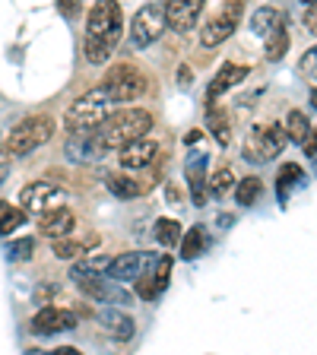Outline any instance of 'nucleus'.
I'll use <instances>...</instances> for the list:
<instances>
[{
  "label": "nucleus",
  "mask_w": 317,
  "mask_h": 355,
  "mask_svg": "<svg viewBox=\"0 0 317 355\" xmlns=\"http://www.w3.org/2000/svg\"><path fill=\"white\" fill-rule=\"evenodd\" d=\"M149 130H153V114L146 108H121L102 127L92 130V140H96V149L102 155L108 149H124L127 143L146 140Z\"/></svg>",
  "instance_id": "obj_1"
},
{
  "label": "nucleus",
  "mask_w": 317,
  "mask_h": 355,
  "mask_svg": "<svg viewBox=\"0 0 317 355\" xmlns=\"http://www.w3.org/2000/svg\"><path fill=\"white\" fill-rule=\"evenodd\" d=\"M114 105L118 102L111 98V92L105 86L89 89V92H83V96L67 108V114H64L67 130L70 133H92L96 127H102L105 121L114 114Z\"/></svg>",
  "instance_id": "obj_2"
},
{
  "label": "nucleus",
  "mask_w": 317,
  "mask_h": 355,
  "mask_svg": "<svg viewBox=\"0 0 317 355\" xmlns=\"http://www.w3.org/2000/svg\"><path fill=\"white\" fill-rule=\"evenodd\" d=\"M54 130H58V124H54L51 114H32V118L19 121V124L10 130L7 143H3V153L13 155V159L16 155H29L51 140Z\"/></svg>",
  "instance_id": "obj_3"
},
{
  "label": "nucleus",
  "mask_w": 317,
  "mask_h": 355,
  "mask_svg": "<svg viewBox=\"0 0 317 355\" xmlns=\"http://www.w3.org/2000/svg\"><path fill=\"white\" fill-rule=\"evenodd\" d=\"M286 146V130L280 124H257L244 137V159L248 162H270Z\"/></svg>",
  "instance_id": "obj_4"
},
{
  "label": "nucleus",
  "mask_w": 317,
  "mask_h": 355,
  "mask_svg": "<svg viewBox=\"0 0 317 355\" xmlns=\"http://www.w3.org/2000/svg\"><path fill=\"white\" fill-rule=\"evenodd\" d=\"M121 29H124V13H121L118 3H111V0H102V3H96V7L89 10L86 38H92V42L118 44Z\"/></svg>",
  "instance_id": "obj_5"
},
{
  "label": "nucleus",
  "mask_w": 317,
  "mask_h": 355,
  "mask_svg": "<svg viewBox=\"0 0 317 355\" xmlns=\"http://www.w3.org/2000/svg\"><path fill=\"white\" fill-rule=\"evenodd\" d=\"M102 86L111 92V98L114 102H133V98H140L143 92H146V76L137 70V67L130 64H118V67H111L108 73H105Z\"/></svg>",
  "instance_id": "obj_6"
},
{
  "label": "nucleus",
  "mask_w": 317,
  "mask_h": 355,
  "mask_svg": "<svg viewBox=\"0 0 317 355\" xmlns=\"http://www.w3.org/2000/svg\"><path fill=\"white\" fill-rule=\"evenodd\" d=\"M162 32H165L162 3H146V7L137 10V16H133V22H130V42L137 44V48H146V44L159 42Z\"/></svg>",
  "instance_id": "obj_7"
},
{
  "label": "nucleus",
  "mask_w": 317,
  "mask_h": 355,
  "mask_svg": "<svg viewBox=\"0 0 317 355\" xmlns=\"http://www.w3.org/2000/svg\"><path fill=\"white\" fill-rule=\"evenodd\" d=\"M241 13H244V3H238V0H225L222 13H216L213 19L200 29V44H203V48H216V44H222L232 32H235L238 22H241Z\"/></svg>",
  "instance_id": "obj_8"
},
{
  "label": "nucleus",
  "mask_w": 317,
  "mask_h": 355,
  "mask_svg": "<svg viewBox=\"0 0 317 355\" xmlns=\"http://www.w3.org/2000/svg\"><path fill=\"white\" fill-rule=\"evenodd\" d=\"M203 7H207V0H169V3H162L165 26H171L175 32L194 29L200 13H203Z\"/></svg>",
  "instance_id": "obj_9"
},
{
  "label": "nucleus",
  "mask_w": 317,
  "mask_h": 355,
  "mask_svg": "<svg viewBox=\"0 0 317 355\" xmlns=\"http://www.w3.org/2000/svg\"><path fill=\"white\" fill-rule=\"evenodd\" d=\"M64 200V191L58 184H48V181H35V184H26L19 193L22 207L35 209V213H51L58 209V203Z\"/></svg>",
  "instance_id": "obj_10"
},
{
  "label": "nucleus",
  "mask_w": 317,
  "mask_h": 355,
  "mask_svg": "<svg viewBox=\"0 0 317 355\" xmlns=\"http://www.w3.org/2000/svg\"><path fill=\"white\" fill-rule=\"evenodd\" d=\"M155 263V257L149 251H130V254H121V257L111 260L108 266V276L114 282H127V279H140L146 273V266Z\"/></svg>",
  "instance_id": "obj_11"
},
{
  "label": "nucleus",
  "mask_w": 317,
  "mask_h": 355,
  "mask_svg": "<svg viewBox=\"0 0 317 355\" xmlns=\"http://www.w3.org/2000/svg\"><path fill=\"white\" fill-rule=\"evenodd\" d=\"M159 155V143L153 140H137V143H127L124 149H118V162L130 171H140V168H149Z\"/></svg>",
  "instance_id": "obj_12"
},
{
  "label": "nucleus",
  "mask_w": 317,
  "mask_h": 355,
  "mask_svg": "<svg viewBox=\"0 0 317 355\" xmlns=\"http://www.w3.org/2000/svg\"><path fill=\"white\" fill-rule=\"evenodd\" d=\"M74 225H76V219H74V213H70L67 207H58V209H51V213L38 216V232H42L44 238H54V241L70 238Z\"/></svg>",
  "instance_id": "obj_13"
},
{
  "label": "nucleus",
  "mask_w": 317,
  "mask_h": 355,
  "mask_svg": "<svg viewBox=\"0 0 317 355\" xmlns=\"http://www.w3.org/2000/svg\"><path fill=\"white\" fill-rule=\"evenodd\" d=\"M74 324H76V314H70L67 308H42L35 318H32V330H35L38 336H51V333H60Z\"/></svg>",
  "instance_id": "obj_14"
},
{
  "label": "nucleus",
  "mask_w": 317,
  "mask_h": 355,
  "mask_svg": "<svg viewBox=\"0 0 317 355\" xmlns=\"http://www.w3.org/2000/svg\"><path fill=\"white\" fill-rule=\"evenodd\" d=\"M80 288H83V295H89V298H98V302H108V304H130V295H127L124 288L118 286V282H105V279H86V282H80Z\"/></svg>",
  "instance_id": "obj_15"
},
{
  "label": "nucleus",
  "mask_w": 317,
  "mask_h": 355,
  "mask_svg": "<svg viewBox=\"0 0 317 355\" xmlns=\"http://www.w3.org/2000/svg\"><path fill=\"white\" fill-rule=\"evenodd\" d=\"M248 73H251V67H248V64H222V70L216 73V80L209 83V89H207L209 102H213V98H219L222 92H229L232 86H238V83H241Z\"/></svg>",
  "instance_id": "obj_16"
},
{
  "label": "nucleus",
  "mask_w": 317,
  "mask_h": 355,
  "mask_svg": "<svg viewBox=\"0 0 317 355\" xmlns=\"http://www.w3.org/2000/svg\"><path fill=\"white\" fill-rule=\"evenodd\" d=\"M102 244V235H86V238H80V241H74V238H60V241H54V257H60V260H83L92 248H98Z\"/></svg>",
  "instance_id": "obj_17"
},
{
  "label": "nucleus",
  "mask_w": 317,
  "mask_h": 355,
  "mask_svg": "<svg viewBox=\"0 0 317 355\" xmlns=\"http://www.w3.org/2000/svg\"><path fill=\"white\" fill-rule=\"evenodd\" d=\"M187 184H191L194 203L203 207L207 203V155L194 153V159H187Z\"/></svg>",
  "instance_id": "obj_18"
},
{
  "label": "nucleus",
  "mask_w": 317,
  "mask_h": 355,
  "mask_svg": "<svg viewBox=\"0 0 317 355\" xmlns=\"http://www.w3.org/2000/svg\"><path fill=\"white\" fill-rule=\"evenodd\" d=\"M114 257H83L70 266V279L86 282V279H98L102 273H108V266Z\"/></svg>",
  "instance_id": "obj_19"
},
{
  "label": "nucleus",
  "mask_w": 317,
  "mask_h": 355,
  "mask_svg": "<svg viewBox=\"0 0 317 355\" xmlns=\"http://www.w3.org/2000/svg\"><path fill=\"white\" fill-rule=\"evenodd\" d=\"M102 324L108 327L111 336H114V340H121V343H127L133 336V330H137V327H133V320L127 318V314H121V311H102Z\"/></svg>",
  "instance_id": "obj_20"
},
{
  "label": "nucleus",
  "mask_w": 317,
  "mask_h": 355,
  "mask_svg": "<svg viewBox=\"0 0 317 355\" xmlns=\"http://www.w3.org/2000/svg\"><path fill=\"white\" fill-rule=\"evenodd\" d=\"M251 26L260 35H273L276 29H282V13L276 7H260L257 13L251 16Z\"/></svg>",
  "instance_id": "obj_21"
},
{
  "label": "nucleus",
  "mask_w": 317,
  "mask_h": 355,
  "mask_svg": "<svg viewBox=\"0 0 317 355\" xmlns=\"http://www.w3.org/2000/svg\"><path fill=\"white\" fill-rule=\"evenodd\" d=\"M203 251H207V229H203V225H194V229L181 238V257L197 260Z\"/></svg>",
  "instance_id": "obj_22"
},
{
  "label": "nucleus",
  "mask_w": 317,
  "mask_h": 355,
  "mask_svg": "<svg viewBox=\"0 0 317 355\" xmlns=\"http://www.w3.org/2000/svg\"><path fill=\"white\" fill-rule=\"evenodd\" d=\"M286 140H292V143H305V137L311 133V121H308V114L305 111H289V118H286Z\"/></svg>",
  "instance_id": "obj_23"
},
{
  "label": "nucleus",
  "mask_w": 317,
  "mask_h": 355,
  "mask_svg": "<svg viewBox=\"0 0 317 355\" xmlns=\"http://www.w3.org/2000/svg\"><path fill=\"white\" fill-rule=\"evenodd\" d=\"M108 191L114 193V197H124V200H130V197H140L146 187L140 184V181H133V178H127V175H108Z\"/></svg>",
  "instance_id": "obj_24"
},
{
  "label": "nucleus",
  "mask_w": 317,
  "mask_h": 355,
  "mask_svg": "<svg viewBox=\"0 0 317 355\" xmlns=\"http://www.w3.org/2000/svg\"><path fill=\"white\" fill-rule=\"evenodd\" d=\"M22 222H26V209L0 200V235H10L13 229H19Z\"/></svg>",
  "instance_id": "obj_25"
},
{
  "label": "nucleus",
  "mask_w": 317,
  "mask_h": 355,
  "mask_svg": "<svg viewBox=\"0 0 317 355\" xmlns=\"http://www.w3.org/2000/svg\"><path fill=\"white\" fill-rule=\"evenodd\" d=\"M260 191H264V184H260V178L251 175V178H241L235 187V200L238 207H254V200L260 197Z\"/></svg>",
  "instance_id": "obj_26"
},
{
  "label": "nucleus",
  "mask_w": 317,
  "mask_h": 355,
  "mask_svg": "<svg viewBox=\"0 0 317 355\" xmlns=\"http://www.w3.org/2000/svg\"><path fill=\"white\" fill-rule=\"evenodd\" d=\"M302 178H305L302 165H295V162H286V165H282L280 175H276V191H280V200H286L289 197V187L298 184Z\"/></svg>",
  "instance_id": "obj_27"
},
{
  "label": "nucleus",
  "mask_w": 317,
  "mask_h": 355,
  "mask_svg": "<svg viewBox=\"0 0 317 355\" xmlns=\"http://www.w3.org/2000/svg\"><path fill=\"white\" fill-rule=\"evenodd\" d=\"M207 121H209V130H213V137L219 140V146H229L232 143V127H229V121H225V114H222V108H209V114H207Z\"/></svg>",
  "instance_id": "obj_28"
},
{
  "label": "nucleus",
  "mask_w": 317,
  "mask_h": 355,
  "mask_svg": "<svg viewBox=\"0 0 317 355\" xmlns=\"http://www.w3.org/2000/svg\"><path fill=\"white\" fill-rule=\"evenodd\" d=\"M155 241L162 244V248H175L181 241V225L175 219H159L155 222Z\"/></svg>",
  "instance_id": "obj_29"
},
{
  "label": "nucleus",
  "mask_w": 317,
  "mask_h": 355,
  "mask_svg": "<svg viewBox=\"0 0 317 355\" xmlns=\"http://www.w3.org/2000/svg\"><path fill=\"white\" fill-rule=\"evenodd\" d=\"M111 54H114V44L86 38V60H89V64H108Z\"/></svg>",
  "instance_id": "obj_30"
},
{
  "label": "nucleus",
  "mask_w": 317,
  "mask_h": 355,
  "mask_svg": "<svg viewBox=\"0 0 317 355\" xmlns=\"http://www.w3.org/2000/svg\"><path fill=\"white\" fill-rule=\"evenodd\" d=\"M289 51V32L276 29L273 35H266V60H280Z\"/></svg>",
  "instance_id": "obj_31"
},
{
  "label": "nucleus",
  "mask_w": 317,
  "mask_h": 355,
  "mask_svg": "<svg viewBox=\"0 0 317 355\" xmlns=\"http://www.w3.org/2000/svg\"><path fill=\"white\" fill-rule=\"evenodd\" d=\"M162 288H165V282L159 279L155 273H143L140 279H137V295L140 298H155Z\"/></svg>",
  "instance_id": "obj_32"
},
{
  "label": "nucleus",
  "mask_w": 317,
  "mask_h": 355,
  "mask_svg": "<svg viewBox=\"0 0 317 355\" xmlns=\"http://www.w3.org/2000/svg\"><path fill=\"white\" fill-rule=\"evenodd\" d=\"M32 254H35V238H19V241H13V248H10V257L13 260H29Z\"/></svg>",
  "instance_id": "obj_33"
},
{
  "label": "nucleus",
  "mask_w": 317,
  "mask_h": 355,
  "mask_svg": "<svg viewBox=\"0 0 317 355\" xmlns=\"http://www.w3.org/2000/svg\"><path fill=\"white\" fill-rule=\"evenodd\" d=\"M232 181H235V175H232V168H219L213 175V181H209V187H213L216 193H225L232 187Z\"/></svg>",
  "instance_id": "obj_34"
},
{
  "label": "nucleus",
  "mask_w": 317,
  "mask_h": 355,
  "mask_svg": "<svg viewBox=\"0 0 317 355\" xmlns=\"http://www.w3.org/2000/svg\"><path fill=\"white\" fill-rule=\"evenodd\" d=\"M298 70H302L305 76H314V80H317V48H311V51L305 54L302 64H298Z\"/></svg>",
  "instance_id": "obj_35"
},
{
  "label": "nucleus",
  "mask_w": 317,
  "mask_h": 355,
  "mask_svg": "<svg viewBox=\"0 0 317 355\" xmlns=\"http://www.w3.org/2000/svg\"><path fill=\"white\" fill-rule=\"evenodd\" d=\"M305 26H308V32L317 35V3H311V7L305 10Z\"/></svg>",
  "instance_id": "obj_36"
},
{
  "label": "nucleus",
  "mask_w": 317,
  "mask_h": 355,
  "mask_svg": "<svg viewBox=\"0 0 317 355\" xmlns=\"http://www.w3.org/2000/svg\"><path fill=\"white\" fill-rule=\"evenodd\" d=\"M302 146H305V153H308V155H317V127H311V133L305 137Z\"/></svg>",
  "instance_id": "obj_37"
},
{
  "label": "nucleus",
  "mask_w": 317,
  "mask_h": 355,
  "mask_svg": "<svg viewBox=\"0 0 317 355\" xmlns=\"http://www.w3.org/2000/svg\"><path fill=\"white\" fill-rule=\"evenodd\" d=\"M60 13H64V16H76V13H80V3H76V0H64V3H60Z\"/></svg>",
  "instance_id": "obj_38"
},
{
  "label": "nucleus",
  "mask_w": 317,
  "mask_h": 355,
  "mask_svg": "<svg viewBox=\"0 0 317 355\" xmlns=\"http://www.w3.org/2000/svg\"><path fill=\"white\" fill-rule=\"evenodd\" d=\"M54 355H83V352L74 346H60V349H54Z\"/></svg>",
  "instance_id": "obj_39"
},
{
  "label": "nucleus",
  "mask_w": 317,
  "mask_h": 355,
  "mask_svg": "<svg viewBox=\"0 0 317 355\" xmlns=\"http://www.w3.org/2000/svg\"><path fill=\"white\" fill-rule=\"evenodd\" d=\"M178 76H181V86H187V83H191V80H187V76H191V70H187V67H181V70H178Z\"/></svg>",
  "instance_id": "obj_40"
},
{
  "label": "nucleus",
  "mask_w": 317,
  "mask_h": 355,
  "mask_svg": "<svg viewBox=\"0 0 317 355\" xmlns=\"http://www.w3.org/2000/svg\"><path fill=\"white\" fill-rule=\"evenodd\" d=\"M7 175H10V165H7V162H0V184L7 181Z\"/></svg>",
  "instance_id": "obj_41"
},
{
  "label": "nucleus",
  "mask_w": 317,
  "mask_h": 355,
  "mask_svg": "<svg viewBox=\"0 0 317 355\" xmlns=\"http://www.w3.org/2000/svg\"><path fill=\"white\" fill-rule=\"evenodd\" d=\"M311 105H314V108H317V89H314V92H311Z\"/></svg>",
  "instance_id": "obj_42"
}]
</instances>
